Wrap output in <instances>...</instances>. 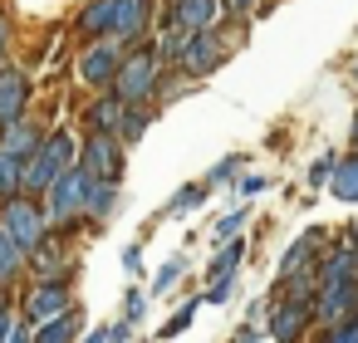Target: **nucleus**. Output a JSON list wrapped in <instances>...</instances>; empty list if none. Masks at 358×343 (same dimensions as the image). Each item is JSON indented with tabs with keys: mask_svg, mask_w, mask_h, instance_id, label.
<instances>
[{
	"mask_svg": "<svg viewBox=\"0 0 358 343\" xmlns=\"http://www.w3.org/2000/svg\"><path fill=\"white\" fill-rule=\"evenodd\" d=\"M348 143H353V152H358V113H353V128H348Z\"/></svg>",
	"mask_w": 358,
	"mask_h": 343,
	"instance_id": "nucleus-43",
	"label": "nucleus"
},
{
	"mask_svg": "<svg viewBox=\"0 0 358 343\" xmlns=\"http://www.w3.org/2000/svg\"><path fill=\"white\" fill-rule=\"evenodd\" d=\"M206 191H211L206 182H187V187H177V196L167 201V211H162V216H187V211H196V206L206 201Z\"/></svg>",
	"mask_w": 358,
	"mask_h": 343,
	"instance_id": "nucleus-24",
	"label": "nucleus"
},
{
	"mask_svg": "<svg viewBox=\"0 0 358 343\" xmlns=\"http://www.w3.org/2000/svg\"><path fill=\"white\" fill-rule=\"evenodd\" d=\"M162 79H167V64L157 54V45H138L113 84V98H123L128 108H157V94H162Z\"/></svg>",
	"mask_w": 358,
	"mask_h": 343,
	"instance_id": "nucleus-2",
	"label": "nucleus"
},
{
	"mask_svg": "<svg viewBox=\"0 0 358 343\" xmlns=\"http://www.w3.org/2000/svg\"><path fill=\"white\" fill-rule=\"evenodd\" d=\"M0 226L10 231V240L35 260L50 240H55V226H50V211H45V201H35V196H15L10 206H0Z\"/></svg>",
	"mask_w": 358,
	"mask_h": 343,
	"instance_id": "nucleus-3",
	"label": "nucleus"
},
{
	"mask_svg": "<svg viewBox=\"0 0 358 343\" xmlns=\"http://www.w3.org/2000/svg\"><path fill=\"white\" fill-rule=\"evenodd\" d=\"M84 343H108V328H99V333H89Z\"/></svg>",
	"mask_w": 358,
	"mask_h": 343,
	"instance_id": "nucleus-44",
	"label": "nucleus"
},
{
	"mask_svg": "<svg viewBox=\"0 0 358 343\" xmlns=\"http://www.w3.org/2000/svg\"><path fill=\"white\" fill-rule=\"evenodd\" d=\"M84 333V309L74 304L69 314H59V319H50L45 328H35V343H74Z\"/></svg>",
	"mask_w": 358,
	"mask_h": 343,
	"instance_id": "nucleus-20",
	"label": "nucleus"
},
{
	"mask_svg": "<svg viewBox=\"0 0 358 343\" xmlns=\"http://www.w3.org/2000/svg\"><path fill=\"white\" fill-rule=\"evenodd\" d=\"M25 108H30V74L15 64H0V133L20 118H30Z\"/></svg>",
	"mask_w": 358,
	"mask_h": 343,
	"instance_id": "nucleus-9",
	"label": "nucleus"
},
{
	"mask_svg": "<svg viewBox=\"0 0 358 343\" xmlns=\"http://www.w3.org/2000/svg\"><path fill=\"white\" fill-rule=\"evenodd\" d=\"M118 10H123V0H89V6L79 10V35H84L89 45L113 40V35H118Z\"/></svg>",
	"mask_w": 358,
	"mask_h": 343,
	"instance_id": "nucleus-13",
	"label": "nucleus"
},
{
	"mask_svg": "<svg viewBox=\"0 0 358 343\" xmlns=\"http://www.w3.org/2000/svg\"><path fill=\"white\" fill-rule=\"evenodd\" d=\"M348 319H358V275L329 284V289L319 294V304H314V323H319V328H338V323H348Z\"/></svg>",
	"mask_w": 358,
	"mask_h": 343,
	"instance_id": "nucleus-8",
	"label": "nucleus"
},
{
	"mask_svg": "<svg viewBox=\"0 0 358 343\" xmlns=\"http://www.w3.org/2000/svg\"><path fill=\"white\" fill-rule=\"evenodd\" d=\"M148 30H152V0H123L118 35H113V40H123L128 50H138V45L148 40Z\"/></svg>",
	"mask_w": 358,
	"mask_h": 343,
	"instance_id": "nucleus-17",
	"label": "nucleus"
},
{
	"mask_svg": "<svg viewBox=\"0 0 358 343\" xmlns=\"http://www.w3.org/2000/svg\"><path fill=\"white\" fill-rule=\"evenodd\" d=\"M45 138H50V128H45V123L20 118V123H10L6 133H0V147H6L10 157H20V162H30V157L45 147Z\"/></svg>",
	"mask_w": 358,
	"mask_h": 343,
	"instance_id": "nucleus-15",
	"label": "nucleus"
},
{
	"mask_svg": "<svg viewBox=\"0 0 358 343\" xmlns=\"http://www.w3.org/2000/svg\"><path fill=\"white\" fill-rule=\"evenodd\" d=\"M167 6H182V0H167Z\"/></svg>",
	"mask_w": 358,
	"mask_h": 343,
	"instance_id": "nucleus-46",
	"label": "nucleus"
},
{
	"mask_svg": "<svg viewBox=\"0 0 358 343\" xmlns=\"http://www.w3.org/2000/svg\"><path fill=\"white\" fill-rule=\"evenodd\" d=\"M79 143H84V152H79V167H84L94 182H123V162H128V147H123V138L84 133Z\"/></svg>",
	"mask_w": 358,
	"mask_h": 343,
	"instance_id": "nucleus-7",
	"label": "nucleus"
},
{
	"mask_svg": "<svg viewBox=\"0 0 358 343\" xmlns=\"http://www.w3.org/2000/svg\"><path fill=\"white\" fill-rule=\"evenodd\" d=\"M118 211H123V187H118V182H94V187H89V216H84V221H89V226H103V221H113Z\"/></svg>",
	"mask_w": 358,
	"mask_h": 343,
	"instance_id": "nucleus-19",
	"label": "nucleus"
},
{
	"mask_svg": "<svg viewBox=\"0 0 358 343\" xmlns=\"http://www.w3.org/2000/svg\"><path fill=\"white\" fill-rule=\"evenodd\" d=\"M74 309V289H69V275H35L25 289H20V319L30 328H45L50 319L69 314Z\"/></svg>",
	"mask_w": 358,
	"mask_h": 343,
	"instance_id": "nucleus-4",
	"label": "nucleus"
},
{
	"mask_svg": "<svg viewBox=\"0 0 358 343\" xmlns=\"http://www.w3.org/2000/svg\"><path fill=\"white\" fill-rule=\"evenodd\" d=\"M353 79H358V64H353Z\"/></svg>",
	"mask_w": 358,
	"mask_h": 343,
	"instance_id": "nucleus-47",
	"label": "nucleus"
},
{
	"mask_svg": "<svg viewBox=\"0 0 358 343\" xmlns=\"http://www.w3.org/2000/svg\"><path fill=\"white\" fill-rule=\"evenodd\" d=\"M187 89H196V79L192 74H182V69H172L167 79H162V94H157V108H167V103H177Z\"/></svg>",
	"mask_w": 358,
	"mask_h": 343,
	"instance_id": "nucleus-28",
	"label": "nucleus"
},
{
	"mask_svg": "<svg viewBox=\"0 0 358 343\" xmlns=\"http://www.w3.org/2000/svg\"><path fill=\"white\" fill-rule=\"evenodd\" d=\"M10 343H35V328H30V323H25V319H20V328H15V333H10Z\"/></svg>",
	"mask_w": 358,
	"mask_h": 343,
	"instance_id": "nucleus-42",
	"label": "nucleus"
},
{
	"mask_svg": "<svg viewBox=\"0 0 358 343\" xmlns=\"http://www.w3.org/2000/svg\"><path fill=\"white\" fill-rule=\"evenodd\" d=\"M182 275H187V260H182V255H172V260H167V265L152 275V294H167V289H172Z\"/></svg>",
	"mask_w": 358,
	"mask_h": 343,
	"instance_id": "nucleus-29",
	"label": "nucleus"
},
{
	"mask_svg": "<svg viewBox=\"0 0 358 343\" xmlns=\"http://www.w3.org/2000/svg\"><path fill=\"white\" fill-rule=\"evenodd\" d=\"M6 50H10V15L0 10V59H6Z\"/></svg>",
	"mask_w": 358,
	"mask_h": 343,
	"instance_id": "nucleus-39",
	"label": "nucleus"
},
{
	"mask_svg": "<svg viewBox=\"0 0 358 343\" xmlns=\"http://www.w3.org/2000/svg\"><path fill=\"white\" fill-rule=\"evenodd\" d=\"M20 328V299L0 294V343H10V333Z\"/></svg>",
	"mask_w": 358,
	"mask_h": 343,
	"instance_id": "nucleus-30",
	"label": "nucleus"
},
{
	"mask_svg": "<svg viewBox=\"0 0 358 343\" xmlns=\"http://www.w3.org/2000/svg\"><path fill=\"white\" fill-rule=\"evenodd\" d=\"M128 45L123 40H99V45H84V54H79V79L94 89V94H113V84H118V74H123V64H128Z\"/></svg>",
	"mask_w": 358,
	"mask_h": 343,
	"instance_id": "nucleus-6",
	"label": "nucleus"
},
{
	"mask_svg": "<svg viewBox=\"0 0 358 343\" xmlns=\"http://www.w3.org/2000/svg\"><path fill=\"white\" fill-rule=\"evenodd\" d=\"M123 265H128V270H133V275H138V265H143V245H138V240H133V245H128V250H123Z\"/></svg>",
	"mask_w": 358,
	"mask_h": 343,
	"instance_id": "nucleus-37",
	"label": "nucleus"
},
{
	"mask_svg": "<svg viewBox=\"0 0 358 343\" xmlns=\"http://www.w3.org/2000/svg\"><path fill=\"white\" fill-rule=\"evenodd\" d=\"M260 10H265L260 0H221V15H231V20H241V25H245V20H255Z\"/></svg>",
	"mask_w": 358,
	"mask_h": 343,
	"instance_id": "nucleus-31",
	"label": "nucleus"
},
{
	"mask_svg": "<svg viewBox=\"0 0 358 343\" xmlns=\"http://www.w3.org/2000/svg\"><path fill=\"white\" fill-rule=\"evenodd\" d=\"M334 167H338V157H334V152H324V157L309 167V187H319V182H334Z\"/></svg>",
	"mask_w": 358,
	"mask_h": 343,
	"instance_id": "nucleus-34",
	"label": "nucleus"
},
{
	"mask_svg": "<svg viewBox=\"0 0 358 343\" xmlns=\"http://www.w3.org/2000/svg\"><path fill=\"white\" fill-rule=\"evenodd\" d=\"M260 319H265V299H250V309H245V323H250V328H255V323H260Z\"/></svg>",
	"mask_w": 358,
	"mask_h": 343,
	"instance_id": "nucleus-40",
	"label": "nucleus"
},
{
	"mask_svg": "<svg viewBox=\"0 0 358 343\" xmlns=\"http://www.w3.org/2000/svg\"><path fill=\"white\" fill-rule=\"evenodd\" d=\"M309 323H314V309L309 304H275L270 309V338L275 343H299L304 333H309Z\"/></svg>",
	"mask_w": 358,
	"mask_h": 343,
	"instance_id": "nucleus-14",
	"label": "nucleus"
},
{
	"mask_svg": "<svg viewBox=\"0 0 358 343\" xmlns=\"http://www.w3.org/2000/svg\"><path fill=\"white\" fill-rule=\"evenodd\" d=\"M241 260H245V240L236 235L231 245H221V250L211 255V265H206V279L216 284V279H226V275H236V270H241Z\"/></svg>",
	"mask_w": 358,
	"mask_h": 343,
	"instance_id": "nucleus-22",
	"label": "nucleus"
},
{
	"mask_svg": "<svg viewBox=\"0 0 358 343\" xmlns=\"http://www.w3.org/2000/svg\"><path fill=\"white\" fill-rule=\"evenodd\" d=\"M25 270H30V255L10 240L6 226H0V294H10V289L25 279Z\"/></svg>",
	"mask_w": 358,
	"mask_h": 343,
	"instance_id": "nucleus-18",
	"label": "nucleus"
},
{
	"mask_svg": "<svg viewBox=\"0 0 358 343\" xmlns=\"http://www.w3.org/2000/svg\"><path fill=\"white\" fill-rule=\"evenodd\" d=\"M231 343H265V338H260V333H255V328H250V323H241V328H236V333H231Z\"/></svg>",
	"mask_w": 358,
	"mask_h": 343,
	"instance_id": "nucleus-38",
	"label": "nucleus"
},
{
	"mask_svg": "<svg viewBox=\"0 0 358 343\" xmlns=\"http://www.w3.org/2000/svg\"><path fill=\"white\" fill-rule=\"evenodd\" d=\"M15 196H25V162L0 147V206H10Z\"/></svg>",
	"mask_w": 358,
	"mask_h": 343,
	"instance_id": "nucleus-21",
	"label": "nucleus"
},
{
	"mask_svg": "<svg viewBox=\"0 0 358 343\" xmlns=\"http://www.w3.org/2000/svg\"><path fill=\"white\" fill-rule=\"evenodd\" d=\"M319 343H358V319H348V323H338V328H324Z\"/></svg>",
	"mask_w": 358,
	"mask_h": 343,
	"instance_id": "nucleus-33",
	"label": "nucleus"
},
{
	"mask_svg": "<svg viewBox=\"0 0 358 343\" xmlns=\"http://www.w3.org/2000/svg\"><path fill=\"white\" fill-rule=\"evenodd\" d=\"M241 172H245V157H241V152H231V157H221L201 182H206V187H231V182H245Z\"/></svg>",
	"mask_w": 358,
	"mask_h": 343,
	"instance_id": "nucleus-27",
	"label": "nucleus"
},
{
	"mask_svg": "<svg viewBox=\"0 0 358 343\" xmlns=\"http://www.w3.org/2000/svg\"><path fill=\"white\" fill-rule=\"evenodd\" d=\"M348 235H353V240H348V245H353V250H358V221H353V226H348Z\"/></svg>",
	"mask_w": 358,
	"mask_h": 343,
	"instance_id": "nucleus-45",
	"label": "nucleus"
},
{
	"mask_svg": "<svg viewBox=\"0 0 358 343\" xmlns=\"http://www.w3.org/2000/svg\"><path fill=\"white\" fill-rule=\"evenodd\" d=\"M157 118V108H128V118H123V147H138L143 138H148V123Z\"/></svg>",
	"mask_w": 358,
	"mask_h": 343,
	"instance_id": "nucleus-26",
	"label": "nucleus"
},
{
	"mask_svg": "<svg viewBox=\"0 0 358 343\" xmlns=\"http://www.w3.org/2000/svg\"><path fill=\"white\" fill-rule=\"evenodd\" d=\"M108 343H133V323H128V319L108 323Z\"/></svg>",
	"mask_w": 358,
	"mask_h": 343,
	"instance_id": "nucleus-36",
	"label": "nucleus"
},
{
	"mask_svg": "<svg viewBox=\"0 0 358 343\" xmlns=\"http://www.w3.org/2000/svg\"><path fill=\"white\" fill-rule=\"evenodd\" d=\"M79 152H84V143H74V133H69V128H50L45 147L25 162V196L45 201V196H50V187H55L64 172H74V167H79Z\"/></svg>",
	"mask_w": 358,
	"mask_h": 343,
	"instance_id": "nucleus-1",
	"label": "nucleus"
},
{
	"mask_svg": "<svg viewBox=\"0 0 358 343\" xmlns=\"http://www.w3.org/2000/svg\"><path fill=\"white\" fill-rule=\"evenodd\" d=\"M255 191H265V177H245L241 182V196H255Z\"/></svg>",
	"mask_w": 358,
	"mask_h": 343,
	"instance_id": "nucleus-41",
	"label": "nucleus"
},
{
	"mask_svg": "<svg viewBox=\"0 0 358 343\" xmlns=\"http://www.w3.org/2000/svg\"><path fill=\"white\" fill-rule=\"evenodd\" d=\"M231 294H236V275H226V279L206 284V304H231Z\"/></svg>",
	"mask_w": 358,
	"mask_h": 343,
	"instance_id": "nucleus-35",
	"label": "nucleus"
},
{
	"mask_svg": "<svg viewBox=\"0 0 358 343\" xmlns=\"http://www.w3.org/2000/svg\"><path fill=\"white\" fill-rule=\"evenodd\" d=\"M123 118H128V103L113 98V94H99V98L84 108L89 133H103V138H118V133H123Z\"/></svg>",
	"mask_w": 358,
	"mask_h": 343,
	"instance_id": "nucleus-16",
	"label": "nucleus"
},
{
	"mask_svg": "<svg viewBox=\"0 0 358 343\" xmlns=\"http://www.w3.org/2000/svg\"><path fill=\"white\" fill-rule=\"evenodd\" d=\"M123 319H128L133 328L148 319V294H143V289H128V294H123Z\"/></svg>",
	"mask_w": 358,
	"mask_h": 343,
	"instance_id": "nucleus-32",
	"label": "nucleus"
},
{
	"mask_svg": "<svg viewBox=\"0 0 358 343\" xmlns=\"http://www.w3.org/2000/svg\"><path fill=\"white\" fill-rule=\"evenodd\" d=\"M324 226H309L304 235H294L289 240V250L280 255V279H294V275H304V270H314L319 265V250H324Z\"/></svg>",
	"mask_w": 358,
	"mask_h": 343,
	"instance_id": "nucleus-11",
	"label": "nucleus"
},
{
	"mask_svg": "<svg viewBox=\"0 0 358 343\" xmlns=\"http://www.w3.org/2000/svg\"><path fill=\"white\" fill-rule=\"evenodd\" d=\"M201 304H206V294H187V299H182V304H177V314H172V319H167V323H162V338H177V333H187V328H192V319H196V309H201Z\"/></svg>",
	"mask_w": 358,
	"mask_h": 343,
	"instance_id": "nucleus-25",
	"label": "nucleus"
},
{
	"mask_svg": "<svg viewBox=\"0 0 358 343\" xmlns=\"http://www.w3.org/2000/svg\"><path fill=\"white\" fill-rule=\"evenodd\" d=\"M89 187H94V177H89L84 167L64 172V177L50 187V196H45V211H50V226H55V235H59V231H74V221H84V216H89Z\"/></svg>",
	"mask_w": 358,
	"mask_h": 343,
	"instance_id": "nucleus-5",
	"label": "nucleus"
},
{
	"mask_svg": "<svg viewBox=\"0 0 358 343\" xmlns=\"http://www.w3.org/2000/svg\"><path fill=\"white\" fill-rule=\"evenodd\" d=\"M329 191H334L338 201H358V152L338 157V167H334V182H329Z\"/></svg>",
	"mask_w": 358,
	"mask_h": 343,
	"instance_id": "nucleus-23",
	"label": "nucleus"
},
{
	"mask_svg": "<svg viewBox=\"0 0 358 343\" xmlns=\"http://www.w3.org/2000/svg\"><path fill=\"white\" fill-rule=\"evenodd\" d=\"M167 20L187 35H206L221 25V0H182V6H167Z\"/></svg>",
	"mask_w": 358,
	"mask_h": 343,
	"instance_id": "nucleus-12",
	"label": "nucleus"
},
{
	"mask_svg": "<svg viewBox=\"0 0 358 343\" xmlns=\"http://www.w3.org/2000/svg\"><path fill=\"white\" fill-rule=\"evenodd\" d=\"M221 59H226V35H221V30L192 35V45H187V54H182V74L206 79V74H216V69H221Z\"/></svg>",
	"mask_w": 358,
	"mask_h": 343,
	"instance_id": "nucleus-10",
	"label": "nucleus"
}]
</instances>
